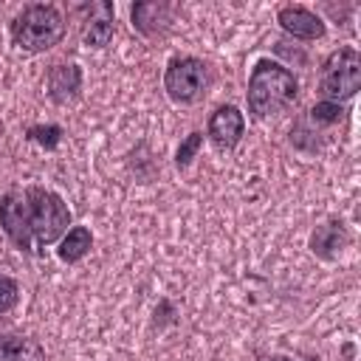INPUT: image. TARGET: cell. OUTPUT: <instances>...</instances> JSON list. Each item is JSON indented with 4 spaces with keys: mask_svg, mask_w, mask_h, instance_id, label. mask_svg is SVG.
<instances>
[{
    "mask_svg": "<svg viewBox=\"0 0 361 361\" xmlns=\"http://www.w3.org/2000/svg\"><path fill=\"white\" fill-rule=\"evenodd\" d=\"M296 93H299V82L285 65L274 59H259L251 68L245 99L254 118H271L282 113L296 99Z\"/></svg>",
    "mask_w": 361,
    "mask_h": 361,
    "instance_id": "obj_2",
    "label": "cell"
},
{
    "mask_svg": "<svg viewBox=\"0 0 361 361\" xmlns=\"http://www.w3.org/2000/svg\"><path fill=\"white\" fill-rule=\"evenodd\" d=\"M79 14H85V25H82V39L90 48H104L113 39L116 31V11L110 3L99 0V3H85L79 6Z\"/></svg>",
    "mask_w": 361,
    "mask_h": 361,
    "instance_id": "obj_6",
    "label": "cell"
},
{
    "mask_svg": "<svg viewBox=\"0 0 361 361\" xmlns=\"http://www.w3.org/2000/svg\"><path fill=\"white\" fill-rule=\"evenodd\" d=\"M79 87H82V71L79 65H54L48 71V96L56 102V104H68L79 96Z\"/></svg>",
    "mask_w": 361,
    "mask_h": 361,
    "instance_id": "obj_11",
    "label": "cell"
},
{
    "mask_svg": "<svg viewBox=\"0 0 361 361\" xmlns=\"http://www.w3.org/2000/svg\"><path fill=\"white\" fill-rule=\"evenodd\" d=\"M0 361H45V353L34 338L0 330Z\"/></svg>",
    "mask_w": 361,
    "mask_h": 361,
    "instance_id": "obj_12",
    "label": "cell"
},
{
    "mask_svg": "<svg viewBox=\"0 0 361 361\" xmlns=\"http://www.w3.org/2000/svg\"><path fill=\"white\" fill-rule=\"evenodd\" d=\"M20 302V285L11 276H0V313H8Z\"/></svg>",
    "mask_w": 361,
    "mask_h": 361,
    "instance_id": "obj_17",
    "label": "cell"
},
{
    "mask_svg": "<svg viewBox=\"0 0 361 361\" xmlns=\"http://www.w3.org/2000/svg\"><path fill=\"white\" fill-rule=\"evenodd\" d=\"M200 144H203V133H189V135L180 141L178 152H175V166H178V169H186V166L192 164V158L197 155Z\"/></svg>",
    "mask_w": 361,
    "mask_h": 361,
    "instance_id": "obj_15",
    "label": "cell"
},
{
    "mask_svg": "<svg viewBox=\"0 0 361 361\" xmlns=\"http://www.w3.org/2000/svg\"><path fill=\"white\" fill-rule=\"evenodd\" d=\"M341 116H344V107L341 104H336V102H319V104H313V110H310V121L313 124H319V127H330V124H338L341 121Z\"/></svg>",
    "mask_w": 361,
    "mask_h": 361,
    "instance_id": "obj_14",
    "label": "cell"
},
{
    "mask_svg": "<svg viewBox=\"0 0 361 361\" xmlns=\"http://www.w3.org/2000/svg\"><path fill=\"white\" fill-rule=\"evenodd\" d=\"M322 96L324 102H347L358 93L361 87V54L350 45L333 51L324 62V71H322Z\"/></svg>",
    "mask_w": 361,
    "mask_h": 361,
    "instance_id": "obj_4",
    "label": "cell"
},
{
    "mask_svg": "<svg viewBox=\"0 0 361 361\" xmlns=\"http://www.w3.org/2000/svg\"><path fill=\"white\" fill-rule=\"evenodd\" d=\"M209 87V65L197 56H175L164 71V90L178 104H195Z\"/></svg>",
    "mask_w": 361,
    "mask_h": 361,
    "instance_id": "obj_5",
    "label": "cell"
},
{
    "mask_svg": "<svg viewBox=\"0 0 361 361\" xmlns=\"http://www.w3.org/2000/svg\"><path fill=\"white\" fill-rule=\"evenodd\" d=\"M71 226L65 200L42 186L11 189L0 197V228L20 251H34L56 243Z\"/></svg>",
    "mask_w": 361,
    "mask_h": 361,
    "instance_id": "obj_1",
    "label": "cell"
},
{
    "mask_svg": "<svg viewBox=\"0 0 361 361\" xmlns=\"http://www.w3.org/2000/svg\"><path fill=\"white\" fill-rule=\"evenodd\" d=\"M90 245H93V234H90V228H85V226H73V228H68V234L62 237L56 254H59L62 262H79V259L90 251Z\"/></svg>",
    "mask_w": 361,
    "mask_h": 361,
    "instance_id": "obj_13",
    "label": "cell"
},
{
    "mask_svg": "<svg viewBox=\"0 0 361 361\" xmlns=\"http://www.w3.org/2000/svg\"><path fill=\"white\" fill-rule=\"evenodd\" d=\"M276 23H279L288 34H293V37H299V39H319V37H324V23H322V17H316L313 11H307V8H302V6H285V8H279Z\"/></svg>",
    "mask_w": 361,
    "mask_h": 361,
    "instance_id": "obj_8",
    "label": "cell"
},
{
    "mask_svg": "<svg viewBox=\"0 0 361 361\" xmlns=\"http://www.w3.org/2000/svg\"><path fill=\"white\" fill-rule=\"evenodd\" d=\"M28 138L42 144L45 149H54L59 144V138H62V127H56V124H37V127H28Z\"/></svg>",
    "mask_w": 361,
    "mask_h": 361,
    "instance_id": "obj_16",
    "label": "cell"
},
{
    "mask_svg": "<svg viewBox=\"0 0 361 361\" xmlns=\"http://www.w3.org/2000/svg\"><path fill=\"white\" fill-rule=\"evenodd\" d=\"M11 39L28 54L54 48L65 37V17L51 3H31L11 20Z\"/></svg>",
    "mask_w": 361,
    "mask_h": 361,
    "instance_id": "obj_3",
    "label": "cell"
},
{
    "mask_svg": "<svg viewBox=\"0 0 361 361\" xmlns=\"http://www.w3.org/2000/svg\"><path fill=\"white\" fill-rule=\"evenodd\" d=\"M268 361H293V358H285V355H279V358H268Z\"/></svg>",
    "mask_w": 361,
    "mask_h": 361,
    "instance_id": "obj_18",
    "label": "cell"
},
{
    "mask_svg": "<svg viewBox=\"0 0 361 361\" xmlns=\"http://www.w3.org/2000/svg\"><path fill=\"white\" fill-rule=\"evenodd\" d=\"M243 130H245V116L240 113V107L234 104H220L212 118H209V127H206V135L209 141L226 152V149H234L237 141L243 138Z\"/></svg>",
    "mask_w": 361,
    "mask_h": 361,
    "instance_id": "obj_7",
    "label": "cell"
},
{
    "mask_svg": "<svg viewBox=\"0 0 361 361\" xmlns=\"http://www.w3.org/2000/svg\"><path fill=\"white\" fill-rule=\"evenodd\" d=\"M130 14H133V28H138L144 37L164 34L172 23V6L169 3H135Z\"/></svg>",
    "mask_w": 361,
    "mask_h": 361,
    "instance_id": "obj_10",
    "label": "cell"
},
{
    "mask_svg": "<svg viewBox=\"0 0 361 361\" xmlns=\"http://www.w3.org/2000/svg\"><path fill=\"white\" fill-rule=\"evenodd\" d=\"M350 243V234L344 228V223L330 220L324 226H316V231L310 234V251L322 259H336Z\"/></svg>",
    "mask_w": 361,
    "mask_h": 361,
    "instance_id": "obj_9",
    "label": "cell"
}]
</instances>
